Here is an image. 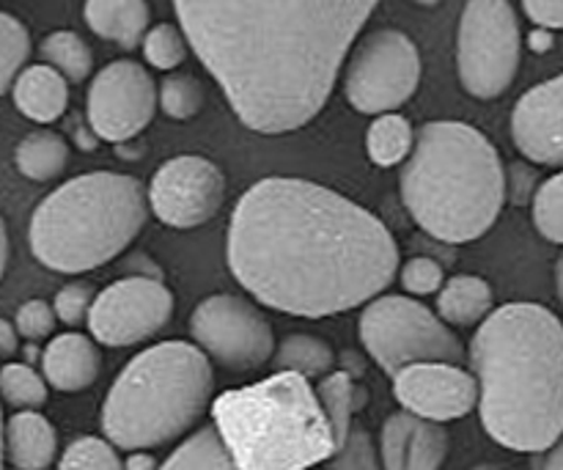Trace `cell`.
I'll return each instance as SVG.
<instances>
[{
	"label": "cell",
	"mask_w": 563,
	"mask_h": 470,
	"mask_svg": "<svg viewBox=\"0 0 563 470\" xmlns=\"http://www.w3.org/2000/svg\"><path fill=\"white\" fill-rule=\"evenodd\" d=\"M229 267L262 306L322 319L377 300L396 278L399 248L388 226L352 198L269 176L236 201Z\"/></svg>",
	"instance_id": "obj_1"
},
{
	"label": "cell",
	"mask_w": 563,
	"mask_h": 470,
	"mask_svg": "<svg viewBox=\"0 0 563 470\" xmlns=\"http://www.w3.org/2000/svg\"><path fill=\"white\" fill-rule=\"evenodd\" d=\"M174 11L236 119L284 135L322 113L377 0H176Z\"/></svg>",
	"instance_id": "obj_2"
},
{
	"label": "cell",
	"mask_w": 563,
	"mask_h": 470,
	"mask_svg": "<svg viewBox=\"0 0 563 470\" xmlns=\"http://www.w3.org/2000/svg\"><path fill=\"white\" fill-rule=\"evenodd\" d=\"M482 427L495 444L539 455L563 438V323L539 303H509L471 341Z\"/></svg>",
	"instance_id": "obj_3"
},
{
	"label": "cell",
	"mask_w": 563,
	"mask_h": 470,
	"mask_svg": "<svg viewBox=\"0 0 563 470\" xmlns=\"http://www.w3.org/2000/svg\"><path fill=\"white\" fill-rule=\"evenodd\" d=\"M509 193L495 143L465 121H429L401 171V201L429 237L465 245L487 234Z\"/></svg>",
	"instance_id": "obj_4"
},
{
	"label": "cell",
	"mask_w": 563,
	"mask_h": 470,
	"mask_svg": "<svg viewBox=\"0 0 563 470\" xmlns=\"http://www.w3.org/2000/svg\"><path fill=\"white\" fill-rule=\"evenodd\" d=\"M212 424L242 470H308L339 451L322 402L300 374L223 391Z\"/></svg>",
	"instance_id": "obj_5"
},
{
	"label": "cell",
	"mask_w": 563,
	"mask_h": 470,
	"mask_svg": "<svg viewBox=\"0 0 563 470\" xmlns=\"http://www.w3.org/2000/svg\"><path fill=\"white\" fill-rule=\"evenodd\" d=\"M148 190L119 171H91L49 193L31 218V251L53 273H88L130 248L148 218Z\"/></svg>",
	"instance_id": "obj_6"
},
{
	"label": "cell",
	"mask_w": 563,
	"mask_h": 470,
	"mask_svg": "<svg viewBox=\"0 0 563 470\" xmlns=\"http://www.w3.org/2000/svg\"><path fill=\"white\" fill-rule=\"evenodd\" d=\"M214 389L201 347L163 341L132 358L102 405L104 438L124 451L159 449L196 427Z\"/></svg>",
	"instance_id": "obj_7"
},
{
	"label": "cell",
	"mask_w": 563,
	"mask_h": 470,
	"mask_svg": "<svg viewBox=\"0 0 563 470\" xmlns=\"http://www.w3.org/2000/svg\"><path fill=\"white\" fill-rule=\"evenodd\" d=\"M361 339L379 369L396 378L416 363L462 361V341L454 330L405 295H383L363 308Z\"/></svg>",
	"instance_id": "obj_8"
},
{
	"label": "cell",
	"mask_w": 563,
	"mask_h": 470,
	"mask_svg": "<svg viewBox=\"0 0 563 470\" xmlns=\"http://www.w3.org/2000/svg\"><path fill=\"white\" fill-rule=\"evenodd\" d=\"M522 33L511 3L473 0L456 28V72L471 97L498 99L520 69Z\"/></svg>",
	"instance_id": "obj_9"
},
{
	"label": "cell",
	"mask_w": 563,
	"mask_h": 470,
	"mask_svg": "<svg viewBox=\"0 0 563 470\" xmlns=\"http://www.w3.org/2000/svg\"><path fill=\"white\" fill-rule=\"evenodd\" d=\"M418 44L396 28L374 31L357 44L344 72L346 102L366 116H388L421 86Z\"/></svg>",
	"instance_id": "obj_10"
},
{
	"label": "cell",
	"mask_w": 563,
	"mask_h": 470,
	"mask_svg": "<svg viewBox=\"0 0 563 470\" xmlns=\"http://www.w3.org/2000/svg\"><path fill=\"white\" fill-rule=\"evenodd\" d=\"M190 334L203 356L229 372H251L275 358L273 325L251 300L212 295L190 314Z\"/></svg>",
	"instance_id": "obj_11"
},
{
	"label": "cell",
	"mask_w": 563,
	"mask_h": 470,
	"mask_svg": "<svg viewBox=\"0 0 563 470\" xmlns=\"http://www.w3.org/2000/svg\"><path fill=\"white\" fill-rule=\"evenodd\" d=\"M159 108V86H154L146 66L121 58L104 66L91 80L86 116L99 141L115 146L137 141Z\"/></svg>",
	"instance_id": "obj_12"
},
{
	"label": "cell",
	"mask_w": 563,
	"mask_h": 470,
	"mask_svg": "<svg viewBox=\"0 0 563 470\" xmlns=\"http://www.w3.org/2000/svg\"><path fill=\"white\" fill-rule=\"evenodd\" d=\"M174 295L154 275H130L99 292L88 317L91 336L104 347H132L168 325Z\"/></svg>",
	"instance_id": "obj_13"
},
{
	"label": "cell",
	"mask_w": 563,
	"mask_h": 470,
	"mask_svg": "<svg viewBox=\"0 0 563 470\" xmlns=\"http://www.w3.org/2000/svg\"><path fill=\"white\" fill-rule=\"evenodd\" d=\"M225 201V176L220 165L201 154H179L159 165L148 185V207L170 229H196L209 223Z\"/></svg>",
	"instance_id": "obj_14"
},
{
	"label": "cell",
	"mask_w": 563,
	"mask_h": 470,
	"mask_svg": "<svg viewBox=\"0 0 563 470\" xmlns=\"http://www.w3.org/2000/svg\"><path fill=\"white\" fill-rule=\"evenodd\" d=\"M394 396L412 416L445 424L478 407V380L456 363H416L394 378Z\"/></svg>",
	"instance_id": "obj_15"
},
{
	"label": "cell",
	"mask_w": 563,
	"mask_h": 470,
	"mask_svg": "<svg viewBox=\"0 0 563 470\" xmlns=\"http://www.w3.org/2000/svg\"><path fill=\"white\" fill-rule=\"evenodd\" d=\"M511 138L531 163L563 168V75L522 94L511 113Z\"/></svg>",
	"instance_id": "obj_16"
},
{
	"label": "cell",
	"mask_w": 563,
	"mask_h": 470,
	"mask_svg": "<svg viewBox=\"0 0 563 470\" xmlns=\"http://www.w3.org/2000/svg\"><path fill=\"white\" fill-rule=\"evenodd\" d=\"M449 446L451 438L443 424L407 411L385 418L379 438L385 470H440L449 457Z\"/></svg>",
	"instance_id": "obj_17"
},
{
	"label": "cell",
	"mask_w": 563,
	"mask_h": 470,
	"mask_svg": "<svg viewBox=\"0 0 563 470\" xmlns=\"http://www.w3.org/2000/svg\"><path fill=\"white\" fill-rule=\"evenodd\" d=\"M44 380L55 391L64 394H77L86 391L88 385L97 383L102 358H99L97 345L82 334H64L55 336L42 356Z\"/></svg>",
	"instance_id": "obj_18"
},
{
	"label": "cell",
	"mask_w": 563,
	"mask_h": 470,
	"mask_svg": "<svg viewBox=\"0 0 563 470\" xmlns=\"http://www.w3.org/2000/svg\"><path fill=\"white\" fill-rule=\"evenodd\" d=\"M9 94L25 119L49 124L58 121L69 105V80L49 64H33L16 77Z\"/></svg>",
	"instance_id": "obj_19"
},
{
	"label": "cell",
	"mask_w": 563,
	"mask_h": 470,
	"mask_svg": "<svg viewBox=\"0 0 563 470\" xmlns=\"http://www.w3.org/2000/svg\"><path fill=\"white\" fill-rule=\"evenodd\" d=\"M58 451L53 424L36 411H22L5 422V457L16 470H47Z\"/></svg>",
	"instance_id": "obj_20"
},
{
	"label": "cell",
	"mask_w": 563,
	"mask_h": 470,
	"mask_svg": "<svg viewBox=\"0 0 563 470\" xmlns=\"http://www.w3.org/2000/svg\"><path fill=\"white\" fill-rule=\"evenodd\" d=\"M82 17L97 36L132 50L148 36L152 11L143 0H91L82 9Z\"/></svg>",
	"instance_id": "obj_21"
},
{
	"label": "cell",
	"mask_w": 563,
	"mask_h": 470,
	"mask_svg": "<svg viewBox=\"0 0 563 470\" xmlns=\"http://www.w3.org/2000/svg\"><path fill=\"white\" fill-rule=\"evenodd\" d=\"M495 295L493 286L478 275H454L445 281L438 297V311L445 325L454 328H473L493 317Z\"/></svg>",
	"instance_id": "obj_22"
},
{
	"label": "cell",
	"mask_w": 563,
	"mask_h": 470,
	"mask_svg": "<svg viewBox=\"0 0 563 470\" xmlns=\"http://www.w3.org/2000/svg\"><path fill=\"white\" fill-rule=\"evenodd\" d=\"M14 165L25 179L49 182L69 165V143L58 132L36 130L16 143Z\"/></svg>",
	"instance_id": "obj_23"
},
{
	"label": "cell",
	"mask_w": 563,
	"mask_h": 470,
	"mask_svg": "<svg viewBox=\"0 0 563 470\" xmlns=\"http://www.w3.org/2000/svg\"><path fill=\"white\" fill-rule=\"evenodd\" d=\"M275 369L278 372L300 374V378L313 380V378H328L333 374V347L324 339L311 334H291L286 336L278 345L273 358Z\"/></svg>",
	"instance_id": "obj_24"
},
{
	"label": "cell",
	"mask_w": 563,
	"mask_h": 470,
	"mask_svg": "<svg viewBox=\"0 0 563 470\" xmlns=\"http://www.w3.org/2000/svg\"><path fill=\"white\" fill-rule=\"evenodd\" d=\"M317 396L322 402V411L328 416L330 427H333L335 444L339 449L344 446V440L350 438L352 427V416H355L357 407L363 405V391L361 385L355 383L350 372H333L328 378L319 380L317 385Z\"/></svg>",
	"instance_id": "obj_25"
},
{
	"label": "cell",
	"mask_w": 563,
	"mask_h": 470,
	"mask_svg": "<svg viewBox=\"0 0 563 470\" xmlns=\"http://www.w3.org/2000/svg\"><path fill=\"white\" fill-rule=\"evenodd\" d=\"M416 130H412L410 121L399 113L379 116L372 121V127L366 130V149L368 157L379 168H394L401 160H410L412 149H416Z\"/></svg>",
	"instance_id": "obj_26"
},
{
	"label": "cell",
	"mask_w": 563,
	"mask_h": 470,
	"mask_svg": "<svg viewBox=\"0 0 563 470\" xmlns=\"http://www.w3.org/2000/svg\"><path fill=\"white\" fill-rule=\"evenodd\" d=\"M159 470H242L231 460L229 449H225L223 438L218 429L201 427L192 433L168 460L159 466Z\"/></svg>",
	"instance_id": "obj_27"
},
{
	"label": "cell",
	"mask_w": 563,
	"mask_h": 470,
	"mask_svg": "<svg viewBox=\"0 0 563 470\" xmlns=\"http://www.w3.org/2000/svg\"><path fill=\"white\" fill-rule=\"evenodd\" d=\"M42 58L69 83H82L93 69V53L75 31H55L42 42Z\"/></svg>",
	"instance_id": "obj_28"
},
{
	"label": "cell",
	"mask_w": 563,
	"mask_h": 470,
	"mask_svg": "<svg viewBox=\"0 0 563 470\" xmlns=\"http://www.w3.org/2000/svg\"><path fill=\"white\" fill-rule=\"evenodd\" d=\"M31 55V33L16 17L0 14V91L9 94L16 77L27 69Z\"/></svg>",
	"instance_id": "obj_29"
},
{
	"label": "cell",
	"mask_w": 563,
	"mask_h": 470,
	"mask_svg": "<svg viewBox=\"0 0 563 470\" xmlns=\"http://www.w3.org/2000/svg\"><path fill=\"white\" fill-rule=\"evenodd\" d=\"M203 108V86L192 75L176 72L159 83V110L174 121H187Z\"/></svg>",
	"instance_id": "obj_30"
},
{
	"label": "cell",
	"mask_w": 563,
	"mask_h": 470,
	"mask_svg": "<svg viewBox=\"0 0 563 470\" xmlns=\"http://www.w3.org/2000/svg\"><path fill=\"white\" fill-rule=\"evenodd\" d=\"M0 385H3L5 405L14 407L16 413L36 411L47 402V385H44L42 374L33 372L31 367H22V363H5Z\"/></svg>",
	"instance_id": "obj_31"
},
{
	"label": "cell",
	"mask_w": 563,
	"mask_h": 470,
	"mask_svg": "<svg viewBox=\"0 0 563 470\" xmlns=\"http://www.w3.org/2000/svg\"><path fill=\"white\" fill-rule=\"evenodd\" d=\"M187 47H190V42H187L181 25H170V22L154 25L148 36L143 39V55H146V61L154 69L163 72H170L185 64Z\"/></svg>",
	"instance_id": "obj_32"
},
{
	"label": "cell",
	"mask_w": 563,
	"mask_h": 470,
	"mask_svg": "<svg viewBox=\"0 0 563 470\" xmlns=\"http://www.w3.org/2000/svg\"><path fill=\"white\" fill-rule=\"evenodd\" d=\"M533 223L544 240L563 245V171L539 185L533 198Z\"/></svg>",
	"instance_id": "obj_33"
},
{
	"label": "cell",
	"mask_w": 563,
	"mask_h": 470,
	"mask_svg": "<svg viewBox=\"0 0 563 470\" xmlns=\"http://www.w3.org/2000/svg\"><path fill=\"white\" fill-rule=\"evenodd\" d=\"M58 470H124L113 446L102 438H77L66 446Z\"/></svg>",
	"instance_id": "obj_34"
},
{
	"label": "cell",
	"mask_w": 563,
	"mask_h": 470,
	"mask_svg": "<svg viewBox=\"0 0 563 470\" xmlns=\"http://www.w3.org/2000/svg\"><path fill=\"white\" fill-rule=\"evenodd\" d=\"M383 457H377L374 440L366 429L355 427L339 451L328 460L324 470H379Z\"/></svg>",
	"instance_id": "obj_35"
},
{
	"label": "cell",
	"mask_w": 563,
	"mask_h": 470,
	"mask_svg": "<svg viewBox=\"0 0 563 470\" xmlns=\"http://www.w3.org/2000/svg\"><path fill=\"white\" fill-rule=\"evenodd\" d=\"M55 323H58L55 306H49V303H44V300L22 303L14 314L16 334L27 341L47 339V336L55 330Z\"/></svg>",
	"instance_id": "obj_36"
},
{
	"label": "cell",
	"mask_w": 563,
	"mask_h": 470,
	"mask_svg": "<svg viewBox=\"0 0 563 470\" xmlns=\"http://www.w3.org/2000/svg\"><path fill=\"white\" fill-rule=\"evenodd\" d=\"M401 286L410 295H434L443 284V264L429 256H412L399 270Z\"/></svg>",
	"instance_id": "obj_37"
},
{
	"label": "cell",
	"mask_w": 563,
	"mask_h": 470,
	"mask_svg": "<svg viewBox=\"0 0 563 470\" xmlns=\"http://www.w3.org/2000/svg\"><path fill=\"white\" fill-rule=\"evenodd\" d=\"M97 303V295H93V286L88 284H69L55 295V314L64 325L69 328H77V325L88 323L91 317V308Z\"/></svg>",
	"instance_id": "obj_38"
},
{
	"label": "cell",
	"mask_w": 563,
	"mask_h": 470,
	"mask_svg": "<svg viewBox=\"0 0 563 470\" xmlns=\"http://www.w3.org/2000/svg\"><path fill=\"white\" fill-rule=\"evenodd\" d=\"M522 11L544 31H561L563 28V0H528Z\"/></svg>",
	"instance_id": "obj_39"
},
{
	"label": "cell",
	"mask_w": 563,
	"mask_h": 470,
	"mask_svg": "<svg viewBox=\"0 0 563 470\" xmlns=\"http://www.w3.org/2000/svg\"><path fill=\"white\" fill-rule=\"evenodd\" d=\"M509 196L515 204H528L537 198L539 187H537V171L528 168L526 163H515L509 168Z\"/></svg>",
	"instance_id": "obj_40"
},
{
	"label": "cell",
	"mask_w": 563,
	"mask_h": 470,
	"mask_svg": "<svg viewBox=\"0 0 563 470\" xmlns=\"http://www.w3.org/2000/svg\"><path fill=\"white\" fill-rule=\"evenodd\" d=\"M16 341H20V334H16L14 323L0 319V352H3L5 358H11L16 352Z\"/></svg>",
	"instance_id": "obj_41"
},
{
	"label": "cell",
	"mask_w": 563,
	"mask_h": 470,
	"mask_svg": "<svg viewBox=\"0 0 563 470\" xmlns=\"http://www.w3.org/2000/svg\"><path fill=\"white\" fill-rule=\"evenodd\" d=\"M539 470H563V438L539 460Z\"/></svg>",
	"instance_id": "obj_42"
},
{
	"label": "cell",
	"mask_w": 563,
	"mask_h": 470,
	"mask_svg": "<svg viewBox=\"0 0 563 470\" xmlns=\"http://www.w3.org/2000/svg\"><path fill=\"white\" fill-rule=\"evenodd\" d=\"M528 42H531V50L533 53H548L550 47H553V31H544V28H537V31L528 36Z\"/></svg>",
	"instance_id": "obj_43"
},
{
	"label": "cell",
	"mask_w": 563,
	"mask_h": 470,
	"mask_svg": "<svg viewBox=\"0 0 563 470\" xmlns=\"http://www.w3.org/2000/svg\"><path fill=\"white\" fill-rule=\"evenodd\" d=\"M124 470H159L154 457H148L146 451H132L130 460L124 462Z\"/></svg>",
	"instance_id": "obj_44"
},
{
	"label": "cell",
	"mask_w": 563,
	"mask_h": 470,
	"mask_svg": "<svg viewBox=\"0 0 563 470\" xmlns=\"http://www.w3.org/2000/svg\"><path fill=\"white\" fill-rule=\"evenodd\" d=\"M119 157L121 160H141L143 157V146H135V141H132V146H130V143H121Z\"/></svg>",
	"instance_id": "obj_45"
},
{
	"label": "cell",
	"mask_w": 563,
	"mask_h": 470,
	"mask_svg": "<svg viewBox=\"0 0 563 470\" xmlns=\"http://www.w3.org/2000/svg\"><path fill=\"white\" fill-rule=\"evenodd\" d=\"M0 248H3V262H0V270L5 273V267H9V229H5V226H0Z\"/></svg>",
	"instance_id": "obj_46"
},
{
	"label": "cell",
	"mask_w": 563,
	"mask_h": 470,
	"mask_svg": "<svg viewBox=\"0 0 563 470\" xmlns=\"http://www.w3.org/2000/svg\"><path fill=\"white\" fill-rule=\"evenodd\" d=\"M555 292H559L563 303V253L559 256V262H555Z\"/></svg>",
	"instance_id": "obj_47"
},
{
	"label": "cell",
	"mask_w": 563,
	"mask_h": 470,
	"mask_svg": "<svg viewBox=\"0 0 563 470\" xmlns=\"http://www.w3.org/2000/svg\"><path fill=\"white\" fill-rule=\"evenodd\" d=\"M473 470H506V468H498V466H478V468H473Z\"/></svg>",
	"instance_id": "obj_48"
},
{
	"label": "cell",
	"mask_w": 563,
	"mask_h": 470,
	"mask_svg": "<svg viewBox=\"0 0 563 470\" xmlns=\"http://www.w3.org/2000/svg\"><path fill=\"white\" fill-rule=\"evenodd\" d=\"M9 470H16V468H9Z\"/></svg>",
	"instance_id": "obj_49"
}]
</instances>
